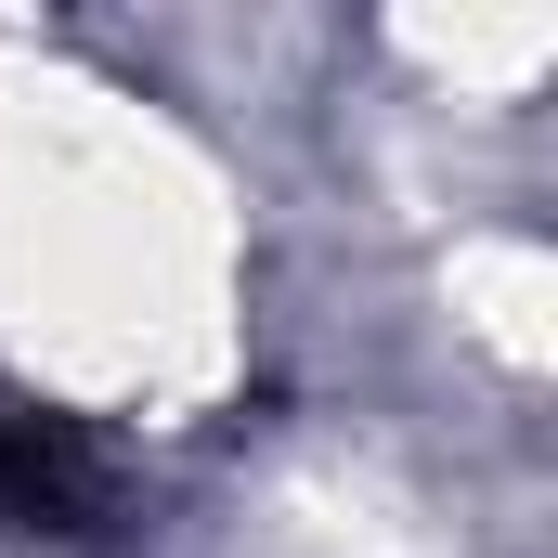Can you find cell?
I'll return each mask as SVG.
<instances>
[{
    "label": "cell",
    "mask_w": 558,
    "mask_h": 558,
    "mask_svg": "<svg viewBox=\"0 0 558 558\" xmlns=\"http://www.w3.org/2000/svg\"><path fill=\"white\" fill-rule=\"evenodd\" d=\"M92 454H78V428L39 416V403H0V520L13 533H92Z\"/></svg>",
    "instance_id": "obj_1"
}]
</instances>
